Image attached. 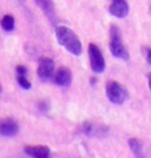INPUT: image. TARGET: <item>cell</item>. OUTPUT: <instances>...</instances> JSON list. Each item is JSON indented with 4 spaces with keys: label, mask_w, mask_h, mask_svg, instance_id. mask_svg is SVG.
Wrapping results in <instances>:
<instances>
[{
    "label": "cell",
    "mask_w": 151,
    "mask_h": 158,
    "mask_svg": "<svg viewBox=\"0 0 151 158\" xmlns=\"http://www.w3.org/2000/svg\"><path fill=\"white\" fill-rule=\"evenodd\" d=\"M56 37L61 46H64L69 52L73 56H80L82 54V41L78 35L72 31L71 28L66 26H57L56 27Z\"/></svg>",
    "instance_id": "6da1fadb"
},
{
    "label": "cell",
    "mask_w": 151,
    "mask_h": 158,
    "mask_svg": "<svg viewBox=\"0 0 151 158\" xmlns=\"http://www.w3.org/2000/svg\"><path fill=\"white\" fill-rule=\"evenodd\" d=\"M109 46H110V51H111L113 57H116V58L122 60H129V58H130L129 52H128V50L125 48L124 44H123L120 30L116 25H111V27H110Z\"/></svg>",
    "instance_id": "7a4b0ae2"
},
{
    "label": "cell",
    "mask_w": 151,
    "mask_h": 158,
    "mask_svg": "<svg viewBox=\"0 0 151 158\" xmlns=\"http://www.w3.org/2000/svg\"><path fill=\"white\" fill-rule=\"evenodd\" d=\"M106 97L112 104L120 105L123 104L128 98V91L123 85H120L118 81L110 80L105 85Z\"/></svg>",
    "instance_id": "3957f363"
},
{
    "label": "cell",
    "mask_w": 151,
    "mask_h": 158,
    "mask_svg": "<svg viewBox=\"0 0 151 158\" xmlns=\"http://www.w3.org/2000/svg\"><path fill=\"white\" fill-rule=\"evenodd\" d=\"M89 58L91 70L96 73H103L105 70V59L103 57V53L99 50V47L91 43L89 45Z\"/></svg>",
    "instance_id": "277c9868"
},
{
    "label": "cell",
    "mask_w": 151,
    "mask_h": 158,
    "mask_svg": "<svg viewBox=\"0 0 151 158\" xmlns=\"http://www.w3.org/2000/svg\"><path fill=\"white\" fill-rule=\"evenodd\" d=\"M38 77L41 81H48L54 76V61L48 57H41L38 63Z\"/></svg>",
    "instance_id": "5b68a950"
},
{
    "label": "cell",
    "mask_w": 151,
    "mask_h": 158,
    "mask_svg": "<svg viewBox=\"0 0 151 158\" xmlns=\"http://www.w3.org/2000/svg\"><path fill=\"white\" fill-rule=\"evenodd\" d=\"M19 132V125L13 118L0 119V136L14 137Z\"/></svg>",
    "instance_id": "8992f818"
},
{
    "label": "cell",
    "mask_w": 151,
    "mask_h": 158,
    "mask_svg": "<svg viewBox=\"0 0 151 158\" xmlns=\"http://www.w3.org/2000/svg\"><path fill=\"white\" fill-rule=\"evenodd\" d=\"M53 81H54V84H57L58 86L69 87V86L71 85V83H72V73H71V70L65 67V66L59 67L57 70V72H54Z\"/></svg>",
    "instance_id": "52a82bcc"
},
{
    "label": "cell",
    "mask_w": 151,
    "mask_h": 158,
    "mask_svg": "<svg viewBox=\"0 0 151 158\" xmlns=\"http://www.w3.org/2000/svg\"><path fill=\"white\" fill-rule=\"evenodd\" d=\"M130 8L126 0H112L111 5L109 6V12L119 19L125 18L129 13Z\"/></svg>",
    "instance_id": "ba28073f"
},
{
    "label": "cell",
    "mask_w": 151,
    "mask_h": 158,
    "mask_svg": "<svg viewBox=\"0 0 151 158\" xmlns=\"http://www.w3.org/2000/svg\"><path fill=\"white\" fill-rule=\"evenodd\" d=\"M24 152L27 156L37 158H46L50 156L51 150L46 145H26L24 148Z\"/></svg>",
    "instance_id": "9c48e42d"
},
{
    "label": "cell",
    "mask_w": 151,
    "mask_h": 158,
    "mask_svg": "<svg viewBox=\"0 0 151 158\" xmlns=\"http://www.w3.org/2000/svg\"><path fill=\"white\" fill-rule=\"evenodd\" d=\"M36 4L39 6V8L45 13V15L50 19L51 23H57V13L52 0H34Z\"/></svg>",
    "instance_id": "30bf717a"
},
{
    "label": "cell",
    "mask_w": 151,
    "mask_h": 158,
    "mask_svg": "<svg viewBox=\"0 0 151 158\" xmlns=\"http://www.w3.org/2000/svg\"><path fill=\"white\" fill-rule=\"evenodd\" d=\"M82 131L84 135L89 137H98V136H104L107 131V127L100 125H96L91 122H85L82 126Z\"/></svg>",
    "instance_id": "8fae6325"
},
{
    "label": "cell",
    "mask_w": 151,
    "mask_h": 158,
    "mask_svg": "<svg viewBox=\"0 0 151 158\" xmlns=\"http://www.w3.org/2000/svg\"><path fill=\"white\" fill-rule=\"evenodd\" d=\"M129 146L131 149L132 153L137 157L143 156V142L138 138H131L129 139Z\"/></svg>",
    "instance_id": "7c38bea8"
},
{
    "label": "cell",
    "mask_w": 151,
    "mask_h": 158,
    "mask_svg": "<svg viewBox=\"0 0 151 158\" xmlns=\"http://www.w3.org/2000/svg\"><path fill=\"white\" fill-rule=\"evenodd\" d=\"M14 24H15V21H14V17L12 14H5L0 21L1 28L5 32H12L14 30Z\"/></svg>",
    "instance_id": "4fadbf2b"
},
{
    "label": "cell",
    "mask_w": 151,
    "mask_h": 158,
    "mask_svg": "<svg viewBox=\"0 0 151 158\" xmlns=\"http://www.w3.org/2000/svg\"><path fill=\"white\" fill-rule=\"evenodd\" d=\"M17 81H18V84L20 85L21 89H24V90H31V83L27 80L26 76H19V74H17Z\"/></svg>",
    "instance_id": "5bb4252c"
},
{
    "label": "cell",
    "mask_w": 151,
    "mask_h": 158,
    "mask_svg": "<svg viewBox=\"0 0 151 158\" xmlns=\"http://www.w3.org/2000/svg\"><path fill=\"white\" fill-rule=\"evenodd\" d=\"M15 72H17V74H19V76H26V74H27L26 66L18 65L17 67H15Z\"/></svg>",
    "instance_id": "9a60e30c"
},
{
    "label": "cell",
    "mask_w": 151,
    "mask_h": 158,
    "mask_svg": "<svg viewBox=\"0 0 151 158\" xmlns=\"http://www.w3.org/2000/svg\"><path fill=\"white\" fill-rule=\"evenodd\" d=\"M38 109H39L40 111L46 112L48 109H50V104H48V102H46V100H41V102H39V104H38Z\"/></svg>",
    "instance_id": "2e32d148"
},
{
    "label": "cell",
    "mask_w": 151,
    "mask_h": 158,
    "mask_svg": "<svg viewBox=\"0 0 151 158\" xmlns=\"http://www.w3.org/2000/svg\"><path fill=\"white\" fill-rule=\"evenodd\" d=\"M146 60L149 65H151V47H146Z\"/></svg>",
    "instance_id": "e0dca14e"
},
{
    "label": "cell",
    "mask_w": 151,
    "mask_h": 158,
    "mask_svg": "<svg viewBox=\"0 0 151 158\" xmlns=\"http://www.w3.org/2000/svg\"><path fill=\"white\" fill-rule=\"evenodd\" d=\"M148 84H149V89H150L151 91V73L149 74V77H148Z\"/></svg>",
    "instance_id": "ac0fdd59"
},
{
    "label": "cell",
    "mask_w": 151,
    "mask_h": 158,
    "mask_svg": "<svg viewBox=\"0 0 151 158\" xmlns=\"http://www.w3.org/2000/svg\"><path fill=\"white\" fill-rule=\"evenodd\" d=\"M0 92H1V85H0Z\"/></svg>",
    "instance_id": "d6986e66"
}]
</instances>
